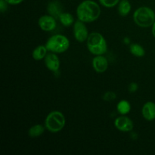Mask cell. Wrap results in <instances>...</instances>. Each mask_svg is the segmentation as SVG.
<instances>
[{"mask_svg": "<svg viewBox=\"0 0 155 155\" xmlns=\"http://www.w3.org/2000/svg\"><path fill=\"white\" fill-rule=\"evenodd\" d=\"M100 4L105 8H113L119 4L120 0H98Z\"/></svg>", "mask_w": 155, "mask_h": 155, "instance_id": "obj_19", "label": "cell"}, {"mask_svg": "<svg viewBox=\"0 0 155 155\" xmlns=\"http://www.w3.org/2000/svg\"><path fill=\"white\" fill-rule=\"evenodd\" d=\"M116 94L113 92H107L103 96V99L106 101H113L114 99L116 98Z\"/></svg>", "mask_w": 155, "mask_h": 155, "instance_id": "obj_20", "label": "cell"}, {"mask_svg": "<svg viewBox=\"0 0 155 155\" xmlns=\"http://www.w3.org/2000/svg\"><path fill=\"white\" fill-rule=\"evenodd\" d=\"M114 126L118 130L124 133L132 131L134 127L133 120L126 115H122L117 118L114 120Z\"/></svg>", "mask_w": 155, "mask_h": 155, "instance_id": "obj_8", "label": "cell"}, {"mask_svg": "<svg viewBox=\"0 0 155 155\" xmlns=\"http://www.w3.org/2000/svg\"><path fill=\"white\" fill-rule=\"evenodd\" d=\"M131 4L128 0H121L118 4V13L120 16L126 17L131 12Z\"/></svg>", "mask_w": 155, "mask_h": 155, "instance_id": "obj_14", "label": "cell"}, {"mask_svg": "<svg viewBox=\"0 0 155 155\" xmlns=\"http://www.w3.org/2000/svg\"><path fill=\"white\" fill-rule=\"evenodd\" d=\"M45 127L41 124H36L30 127L28 130V136L30 138H38L42 136L45 132Z\"/></svg>", "mask_w": 155, "mask_h": 155, "instance_id": "obj_15", "label": "cell"}, {"mask_svg": "<svg viewBox=\"0 0 155 155\" xmlns=\"http://www.w3.org/2000/svg\"><path fill=\"white\" fill-rule=\"evenodd\" d=\"M6 2L8 5H18L20 3L22 2L24 0H5Z\"/></svg>", "mask_w": 155, "mask_h": 155, "instance_id": "obj_23", "label": "cell"}, {"mask_svg": "<svg viewBox=\"0 0 155 155\" xmlns=\"http://www.w3.org/2000/svg\"><path fill=\"white\" fill-rule=\"evenodd\" d=\"M117 110L121 115H127L131 110V105L127 100H122L117 104Z\"/></svg>", "mask_w": 155, "mask_h": 155, "instance_id": "obj_16", "label": "cell"}, {"mask_svg": "<svg viewBox=\"0 0 155 155\" xmlns=\"http://www.w3.org/2000/svg\"><path fill=\"white\" fill-rule=\"evenodd\" d=\"M59 21L64 27H71L74 24V18L71 13L62 12L59 16Z\"/></svg>", "mask_w": 155, "mask_h": 155, "instance_id": "obj_17", "label": "cell"}, {"mask_svg": "<svg viewBox=\"0 0 155 155\" xmlns=\"http://www.w3.org/2000/svg\"><path fill=\"white\" fill-rule=\"evenodd\" d=\"M66 124V119L62 112L53 110L48 115L45 120V127L51 133H57L61 131Z\"/></svg>", "mask_w": 155, "mask_h": 155, "instance_id": "obj_4", "label": "cell"}, {"mask_svg": "<svg viewBox=\"0 0 155 155\" xmlns=\"http://www.w3.org/2000/svg\"><path fill=\"white\" fill-rule=\"evenodd\" d=\"M101 15L99 5L92 0H85L77 8V16L80 21L90 23L96 21Z\"/></svg>", "mask_w": 155, "mask_h": 155, "instance_id": "obj_1", "label": "cell"}, {"mask_svg": "<svg viewBox=\"0 0 155 155\" xmlns=\"http://www.w3.org/2000/svg\"><path fill=\"white\" fill-rule=\"evenodd\" d=\"M86 44L89 52L95 55H102L107 51V44L105 38L98 32L89 33Z\"/></svg>", "mask_w": 155, "mask_h": 155, "instance_id": "obj_2", "label": "cell"}, {"mask_svg": "<svg viewBox=\"0 0 155 155\" xmlns=\"http://www.w3.org/2000/svg\"><path fill=\"white\" fill-rule=\"evenodd\" d=\"M130 51L133 55L136 57H143L145 54V50L141 45L138 43H133L130 46Z\"/></svg>", "mask_w": 155, "mask_h": 155, "instance_id": "obj_18", "label": "cell"}, {"mask_svg": "<svg viewBox=\"0 0 155 155\" xmlns=\"http://www.w3.org/2000/svg\"><path fill=\"white\" fill-rule=\"evenodd\" d=\"M38 24L40 29L43 31H52L57 27L56 18L51 15H43L38 20Z\"/></svg>", "mask_w": 155, "mask_h": 155, "instance_id": "obj_7", "label": "cell"}, {"mask_svg": "<svg viewBox=\"0 0 155 155\" xmlns=\"http://www.w3.org/2000/svg\"><path fill=\"white\" fill-rule=\"evenodd\" d=\"M44 61H45V64L46 68L52 72H56L60 68V59L58 58L56 53H48L44 58Z\"/></svg>", "mask_w": 155, "mask_h": 155, "instance_id": "obj_9", "label": "cell"}, {"mask_svg": "<svg viewBox=\"0 0 155 155\" xmlns=\"http://www.w3.org/2000/svg\"><path fill=\"white\" fill-rule=\"evenodd\" d=\"M73 33H74V38L79 42H84L85 41L87 40L89 35L85 22L80 21L79 19L74 22Z\"/></svg>", "mask_w": 155, "mask_h": 155, "instance_id": "obj_6", "label": "cell"}, {"mask_svg": "<svg viewBox=\"0 0 155 155\" xmlns=\"http://www.w3.org/2000/svg\"><path fill=\"white\" fill-rule=\"evenodd\" d=\"M47 11L50 15L55 18H59V16L62 13L61 5L57 0L50 2L47 6Z\"/></svg>", "mask_w": 155, "mask_h": 155, "instance_id": "obj_12", "label": "cell"}, {"mask_svg": "<svg viewBox=\"0 0 155 155\" xmlns=\"http://www.w3.org/2000/svg\"><path fill=\"white\" fill-rule=\"evenodd\" d=\"M45 46L48 48V51L56 54H61L69 48L70 41L68 38L64 35H54L47 40Z\"/></svg>", "mask_w": 155, "mask_h": 155, "instance_id": "obj_5", "label": "cell"}, {"mask_svg": "<svg viewBox=\"0 0 155 155\" xmlns=\"http://www.w3.org/2000/svg\"><path fill=\"white\" fill-rule=\"evenodd\" d=\"M133 20L139 27L144 28L152 27L155 21V13L151 8L142 6L135 11Z\"/></svg>", "mask_w": 155, "mask_h": 155, "instance_id": "obj_3", "label": "cell"}, {"mask_svg": "<svg viewBox=\"0 0 155 155\" xmlns=\"http://www.w3.org/2000/svg\"><path fill=\"white\" fill-rule=\"evenodd\" d=\"M92 67L97 73H104L107 71L108 68V61L104 56L95 55L92 59Z\"/></svg>", "mask_w": 155, "mask_h": 155, "instance_id": "obj_10", "label": "cell"}, {"mask_svg": "<svg viewBox=\"0 0 155 155\" xmlns=\"http://www.w3.org/2000/svg\"><path fill=\"white\" fill-rule=\"evenodd\" d=\"M143 117L148 121L155 120V103L153 101H147L142 109Z\"/></svg>", "mask_w": 155, "mask_h": 155, "instance_id": "obj_11", "label": "cell"}, {"mask_svg": "<svg viewBox=\"0 0 155 155\" xmlns=\"http://www.w3.org/2000/svg\"><path fill=\"white\" fill-rule=\"evenodd\" d=\"M48 48L45 45H38L33 49L32 52V57L35 61H41L45 58L48 54Z\"/></svg>", "mask_w": 155, "mask_h": 155, "instance_id": "obj_13", "label": "cell"}, {"mask_svg": "<svg viewBox=\"0 0 155 155\" xmlns=\"http://www.w3.org/2000/svg\"><path fill=\"white\" fill-rule=\"evenodd\" d=\"M7 4L5 0H0V11L2 13H4L6 10H7Z\"/></svg>", "mask_w": 155, "mask_h": 155, "instance_id": "obj_22", "label": "cell"}, {"mask_svg": "<svg viewBox=\"0 0 155 155\" xmlns=\"http://www.w3.org/2000/svg\"><path fill=\"white\" fill-rule=\"evenodd\" d=\"M138 88H139V86H138L137 83H132L129 85L128 86V90L129 92L133 93V92H136L138 90Z\"/></svg>", "mask_w": 155, "mask_h": 155, "instance_id": "obj_21", "label": "cell"}, {"mask_svg": "<svg viewBox=\"0 0 155 155\" xmlns=\"http://www.w3.org/2000/svg\"><path fill=\"white\" fill-rule=\"evenodd\" d=\"M151 31H152L153 36H154L155 38V21H154V24L152 25V27H151Z\"/></svg>", "mask_w": 155, "mask_h": 155, "instance_id": "obj_24", "label": "cell"}]
</instances>
